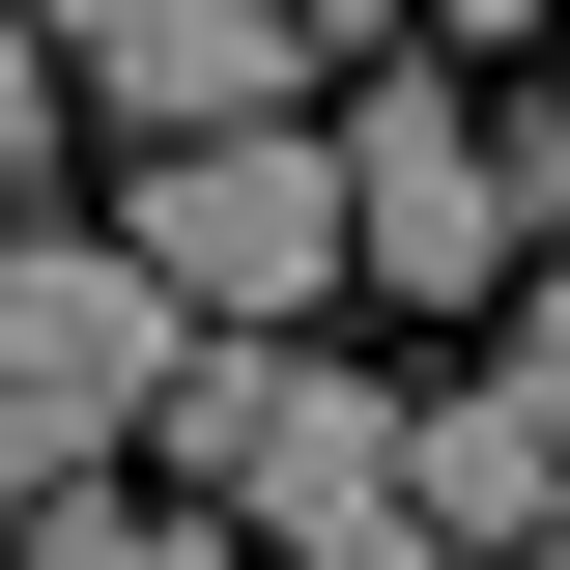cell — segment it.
<instances>
[{"label": "cell", "mask_w": 570, "mask_h": 570, "mask_svg": "<svg viewBox=\"0 0 570 570\" xmlns=\"http://www.w3.org/2000/svg\"><path fill=\"white\" fill-rule=\"evenodd\" d=\"M171 485H228L285 570H371L400 542V371H343V343H171Z\"/></svg>", "instance_id": "cell-1"}, {"label": "cell", "mask_w": 570, "mask_h": 570, "mask_svg": "<svg viewBox=\"0 0 570 570\" xmlns=\"http://www.w3.org/2000/svg\"><path fill=\"white\" fill-rule=\"evenodd\" d=\"M115 257L171 285V343H314L343 314V142H171L115 200Z\"/></svg>", "instance_id": "cell-2"}, {"label": "cell", "mask_w": 570, "mask_h": 570, "mask_svg": "<svg viewBox=\"0 0 570 570\" xmlns=\"http://www.w3.org/2000/svg\"><path fill=\"white\" fill-rule=\"evenodd\" d=\"M58 115L171 142H314V0H58Z\"/></svg>", "instance_id": "cell-3"}, {"label": "cell", "mask_w": 570, "mask_h": 570, "mask_svg": "<svg viewBox=\"0 0 570 570\" xmlns=\"http://www.w3.org/2000/svg\"><path fill=\"white\" fill-rule=\"evenodd\" d=\"M343 285H400V314L513 285V200H485V115H456V86H371L343 115Z\"/></svg>", "instance_id": "cell-4"}, {"label": "cell", "mask_w": 570, "mask_h": 570, "mask_svg": "<svg viewBox=\"0 0 570 570\" xmlns=\"http://www.w3.org/2000/svg\"><path fill=\"white\" fill-rule=\"evenodd\" d=\"M542 542H570V428L513 400V371L400 400V570H542Z\"/></svg>", "instance_id": "cell-5"}, {"label": "cell", "mask_w": 570, "mask_h": 570, "mask_svg": "<svg viewBox=\"0 0 570 570\" xmlns=\"http://www.w3.org/2000/svg\"><path fill=\"white\" fill-rule=\"evenodd\" d=\"M58 171V0H0V200Z\"/></svg>", "instance_id": "cell-6"}, {"label": "cell", "mask_w": 570, "mask_h": 570, "mask_svg": "<svg viewBox=\"0 0 570 570\" xmlns=\"http://www.w3.org/2000/svg\"><path fill=\"white\" fill-rule=\"evenodd\" d=\"M513 400L570 428V257H513Z\"/></svg>", "instance_id": "cell-7"}, {"label": "cell", "mask_w": 570, "mask_h": 570, "mask_svg": "<svg viewBox=\"0 0 570 570\" xmlns=\"http://www.w3.org/2000/svg\"><path fill=\"white\" fill-rule=\"evenodd\" d=\"M485 200H513V228L570 257V115H513V142H485Z\"/></svg>", "instance_id": "cell-8"}, {"label": "cell", "mask_w": 570, "mask_h": 570, "mask_svg": "<svg viewBox=\"0 0 570 570\" xmlns=\"http://www.w3.org/2000/svg\"><path fill=\"white\" fill-rule=\"evenodd\" d=\"M371 570H400V542H371Z\"/></svg>", "instance_id": "cell-9"}, {"label": "cell", "mask_w": 570, "mask_h": 570, "mask_svg": "<svg viewBox=\"0 0 570 570\" xmlns=\"http://www.w3.org/2000/svg\"><path fill=\"white\" fill-rule=\"evenodd\" d=\"M542 570H570V542H542Z\"/></svg>", "instance_id": "cell-10"}]
</instances>
